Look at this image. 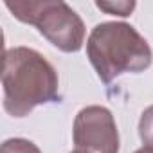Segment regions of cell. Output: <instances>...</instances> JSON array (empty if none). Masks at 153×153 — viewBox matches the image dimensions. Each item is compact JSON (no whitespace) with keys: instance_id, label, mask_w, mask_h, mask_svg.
Returning <instances> with one entry per match:
<instances>
[{"instance_id":"6da1fadb","label":"cell","mask_w":153,"mask_h":153,"mask_svg":"<svg viewBox=\"0 0 153 153\" xmlns=\"http://www.w3.org/2000/svg\"><path fill=\"white\" fill-rule=\"evenodd\" d=\"M4 110L11 117H25L36 106L59 101L56 68L31 47H13L4 54Z\"/></svg>"},{"instance_id":"8992f818","label":"cell","mask_w":153,"mask_h":153,"mask_svg":"<svg viewBox=\"0 0 153 153\" xmlns=\"http://www.w3.org/2000/svg\"><path fill=\"white\" fill-rule=\"evenodd\" d=\"M139 137L146 146H153V105L148 106L139 121Z\"/></svg>"},{"instance_id":"ba28073f","label":"cell","mask_w":153,"mask_h":153,"mask_svg":"<svg viewBox=\"0 0 153 153\" xmlns=\"http://www.w3.org/2000/svg\"><path fill=\"white\" fill-rule=\"evenodd\" d=\"M135 153H153V146H142V148L137 149Z\"/></svg>"},{"instance_id":"9c48e42d","label":"cell","mask_w":153,"mask_h":153,"mask_svg":"<svg viewBox=\"0 0 153 153\" xmlns=\"http://www.w3.org/2000/svg\"><path fill=\"white\" fill-rule=\"evenodd\" d=\"M70 153H81V151H78V149H74V151H70Z\"/></svg>"},{"instance_id":"3957f363","label":"cell","mask_w":153,"mask_h":153,"mask_svg":"<svg viewBox=\"0 0 153 153\" xmlns=\"http://www.w3.org/2000/svg\"><path fill=\"white\" fill-rule=\"evenodd\" d=\"M6 7L22 24L34 25L38 33L61 52H78L85 43V24L61 0H15Z\"/></svg>"},{"instance_id":"7a4b0ae2","label":"cell","mask_w":153,"mask_h":153,"mask_svg":"<svg viewBox=\"0 0 153 153\" xmlns=\"http://www.w3.org/2000/svg\"><path fill=\"white\" fill-rule=\"evenodd\" d=\"M87 56L105 85L126 72H144L153 61L146 38L126 22L97 24L87 40Z\"/></svg>"},{"instance_id":"277c9868","label":"cell","mask_w":153,"mask_h":153,"mask_svg":"<svg viewBox=\"0 0 153 153\" xmlns=\"http://www.w3.org/2000/svg\"><path fill=\"white\" fill-rule=\"evenodd\" d=\"M74 149L81 153H119V131L112 112L90 105L78 112L72 126Z\"/></svg>"},{"instance_id":"5b68a950","label":"cell","mask_w":153,"mask_h":153,"mask_svg":"<svg viewBox=\"0 0 153 153\" xmlns=\"http://www.w3.org/2000/svg\"><path fill=\"white\" fill-rule=\"evenodd\" d=\"M0 153H42V151L33 140L22 139V137H15V139H7L2 144Z\"/></svg>"},{"instance_id":"52a82bcc","label":"cell","mask_w":153,"mask_h":153,"mask_svg":"<svg viewBox=\"0 0 153 153\" xmlns=\"http://www.w3.org/2000/svg\"><path fill=\"white\" fill-rule=\"evenodd\" d=\"M97 9L108 13V15H115V16H130L131 11L135 9V2H96Z\"/></svg>"}]
</instances>
